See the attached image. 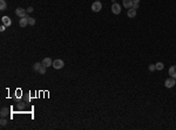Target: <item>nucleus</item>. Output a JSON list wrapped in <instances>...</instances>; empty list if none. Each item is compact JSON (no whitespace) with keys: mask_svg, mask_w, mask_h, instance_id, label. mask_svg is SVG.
Listing matches in <instances>:
<instances>
[{"mask_svg":"<svg viewBox=\"0 0 176 130\" xmlns=\"http://www.w3.org/2000/svg\"><path fill=\"white\" fill-rule=\"evenodd\" d=\"M102 9V4H101V1H94L93 4H92V11L93 12H100Z\"/></svg>","mask_w":176,"mask_h":130,"instance_id":"1","label":"nucleus"},{"mask_svg":"<svg viewBox=\"0 0 176 130\" xmlns=\"http://www.w3.org/2000/svg\"><path fill=\"white\" fill-rule=\"evenodd\" d=\"M175 85H176V80L174 78H167V80L164 81V86H166V88H173Z\"/></svg>","mask_w":176,"mask_h":130,"instance_id":"2","label":"nucleus"},{"mask_svg":"<svg viewBox=\"0 0 176 130\" xmlns=\"http://www.w3.org/2000/svg\"><path fill=\"white\" fill-rule=\"evenodd\" d=\"M63 66H65L63 61H62V60H60V59H56V60H54V61H53V65H52V67H54V69H61Z\"/></svg>","mask_w":176,"mask_h":130,"instance_id":"3","label":"nucleus"},{"mask_svg":"<svg viewBox=\"0 0 176 130\" xmlns=\"http://www.w3.org/2000/svg\"><path fill=\"white\" fill-rule=\"evenodd\" d=\"M112 12H113L114 14H120L121 13V6H120V4L113 2V5H112Z\"/></svg>","mask_w":176,"mask_h":130,"instance_id":"4","label":"nucleus"},{"mask_svg":"<svg viewBox=\"0 0 176 130\" xmlns=\"http://www.w3.org/2000/svg\"><path fill=\"white\" fill-rule=\"evenodd\" d=\"M26 9L25 8H22V7H18L17 9H15V14L18 15V17H20V18H24V17H26L27 14H26Z\"/></svg>","mask_w":176,"mask_h":130,"instance_id":"5","label":"nucleus"},{"mask_svg":"<svg viewBox=\"0 0 176 130\" xmlns=\"http://www.w3.org/2000/svg\"><path fill=\"white\" fill-rule=\"evenodd\" d=\"M41 63H42V66H44V67H46V68H47V67H51V66L53 65V61H52V59H51V58H45L44 60H42V62H41Z\"/></svg>","mask_w":176,"mask_h":130,"instance_id":"6","label":"nucleus"},{"mask_svg":"<svg viewBox=\"0 0 176 130\" xmlns=\"http://www.w3.org/2000/svg\"><path fill=\"white\" fill-rule=\"evenodd\" d=\"M28 15H26V17H24V18H21L20 19V21H19V25H20V27H26L28 25Z\"/></svg>","mask_w":176,"mask_h":130,"instance_id":"7","label":"nucleus"},{"mask_svg":"<svg viewBox=\"0 0 176 130\" xmlns=\"http://www.w3.org/2000/svg\"><path fill=\"white\" fill-rule=\"evenodd\" d=\"M1 21H2V24H4L6 27H9L11 26V24H12V21H11V19H9L8 17H2Z\"/></svg>","mask_w":176,"mask_h":130,"instance_id":"8","label":"nucleus"},{"mask_svg":"<svg viewBox=\"0 0 176 130\" xmlns=\"http://www.w3.org/2000/svg\"><path fill=\"white\" fill-rule=\"evenodd\" d=\"M169 75H170V78H176V65L171 66V67L169 68Z\"/></svg>","mask_w":176,"mask_h":130,"instance_id":"9","label":"nucleus"},{"mask_svg":"<svg viewBox=\"0 0 176 130\" xmlns=\"http://www.w3.org/2000/svg\"><path fill=\"white\" fill-rule=\"evenodd\" d=\"M127 15H128L129 18H135V17H136V9H134L133 7H132V8H129L128 12H127Z\"/></svg>","mask_w":176,"mask_h":130,"instance_id":"10","label":"nucleus"},{"mask_svg":"<svg viewBox=\"0 0 176 130\" xmlns=\"http://www.w3.org/2000/svg\"><path fill=\"white\" fill-rule=\"evenodd\" d=\"M133 4H134L133 0H123V6L126 7V8H128V9L133 7Z\"/></svg>","mask_w":176,"mask_h":130,"instance_id":"11","label":"nucleus"},{"mask_svg":"<svg viewBox=\"0 0 176 130\" xmlns=\"http://www.w3.org/2000/svg\"><path fill=\"white\" fill-rule=\"evenodd\" d=\"M7 7V4L5 0H0V11H5Z\"/></svg>","mask_w":176,"mask_h":130,"instance_id":"12","label":"nucleus"},{"mask_svg":"<svg viewBox=\"0 0 176 130\" xmlns=\"http://www.w3.org/2000/svg\"><path fill=\"white\" fill-rule=\"evenodd\" d=\"M8 113H9V110H8L7 108H2V109H1V113H0V115H1V117H6L7 115H8Z\"/></svg>","mask_w":176,"mask_h":130,"instance_id":"13","label":"nucleus"},{"mask_svg":"<svg viewBox=\"0 0 176 130\" xmlns=\"http://www.w3.org/2000/svg\"><path fill=\"white\" fill-rule=\"evenodd\" d=\"M41 66H42V63H40V62L34 63V65H33V70H35V72H39V69H40Z\"/></svg>","mask_w":176,"mask_h":130,"instance_id":"14","label":"nucleus"},{"mask_svg":"<svg viewBox=\"0 0 176 130\" xmlns=\"http://www.w3.org/2000/svg\"><path fill=\"white\" fill-rule=\"evenodd\" d=\"M155 68L157 69V70H162L163 68H164V65H163L162 62H157L155 65Z\"/></svg>","mask_w":176,"mask_h":130,"instance_id":"15","label":"nucleus"},{"mask_svg":"<svg viewBox=\"0 0 176 130\" xmlns=\"http://www.w3.org/2000/svg\"><path fill=\"white\" fill-rule=\"evenodd\" d=\"M28 25H31V26H34L35 25V19L34 18H28Z\"/></svg>","mask_w":176,"mask_h":130,"instance_id":"16","label":"nucleus"},{"mask_svg":"<svg viewBox=\"0 0 176 130\" xmlns=\"http://www.w3.org/2000/svg\"><path fill=\"white\" fill-rule=\"evenodd\" d=\"M39 73H40L41 75H45V74H46V67L41 66V67H40V69H39Z\"/></svg>","mask_w":176,"mask_h":130,"instance_id":"17","label":"nucleus"},{"mask_svg":"<svg viewBox=\"0 0 176 130\" xmlns=\"http://www.w3.org/2000/svg\"><path fill=\"white\" fill-rule=\"evenodd\" d=\"M0 123H1V125H2V127H4V125H6V124H7V120L5 118V117H2V118H1V121H0Z\"/></svg>","mask_w":176,"mask_h":130,"instance_id":"18","label":"nucleus"},{"mask_svg":"<svg viewBox=\"0 0 176 130\" xmlns=\"http://www.w3.org/2000/svg\"><path fill=\"white\" fill-rule=\"evenodd\" d=\"M148 69H149V72H154V70L156 69V68H155V65H149Z\"/></svg>","mask_w":176,"mask_h":130,"instance_id":"19","label":"nucleus"},{"mask_svg":"<svg viewBox=\"0 0 176 130\" xmlns=\"http://www.w3.org/2000/svg\"><path fill=\"white\" fill-rule=\"evenodd\" d=\"M26 11H27V13H32V12H33V7L29 6V7L27 8V9H26Z\"/></svg>","mask_w":176,"mask_h":130,"instance_id":"20","label":"nucleus"},{"mask_svg":"<svg viewBox=\"0 0 176 130\" xmlns=\"http://www.w3.org/2000/svg\"><path fill=\"white\" fill-rule=\"evenodd\" d=\"M133 8H134V9H137V8H139V4H133Z\"/></svg>","mask_w":176,"mask_h":130,"instance_id":"21","label":"nucleus"},{"mask_svg":"<svg viewBox=\"0 0 176 130\" xmlns=\"http://www.w3.org/2000/svg\"><path fill=\"white\" fill-rule=\"evenodd\" d=\"M5 28H6V26H5V25H2V26L0 27V31H1V32H4V31H5Z\"/></svg>","mask_w":176,"mask_h":130,"instance_id":"22","label":"nucleus"},{"mask_svg":"<svg viewBox=\"0 0 176 130\" xmlns=\"http://www.w3.org/2000/svg\"><path fill=\"white\" fill-rule=\"evenodd\" d=\"M18 107H19V109H22V108L25 107V104H24V103H20L19 105H18Z\"/></svg>","mask_w":176,"mask_h":130,"instance_id":"23","label":"nucleus"},{"mask_svg":"<svg viewBox=\"0 0 176 130\" xmlns=\"http://www.w3.org/2000/svg\"><path fill=\"white\" fill-rule=\"evenodd\" d=\"M133 2H134V4H139V2H140V0H133Z\"/></svg>","mask_w":176,"mask_h":130,"instance_id":"24","label":"nucleus"},{"mask_svg":"<svg viewBox=\"0 0 176 130\" xmlns=\"http://www.w3.org/2000/svg\"><path fill=\"white\" fill-rule=\"evenodd\" d=\"M95 1H97V0H95Z\"/></svg>","mask_w":176,"mask_h":130,"instance_id":"25","label":"nucleus"}]
</instances>
